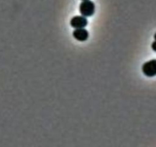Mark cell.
Listing matches in <instances>:
<instances>
[{"instance_id": "6", "label": "cell", "mask_w": 156, "mask_h": 147, "mask_svg": "<svg viewBox=\"0 0 156 147\" xmlns=\"http://www.w3.org/2000/svg\"><path fill=\"white\" fill-rule=\"evenodd\" d=\"M154 38H155V40L156 41V33L155 34V35H154Z\"/></svg>"}, {"instance_id": "3", "label": "cell", "mask_w": 156, "mask_h": 147, "mask_svg": "<svg viewBox=\"0 0 156 147\" xmlns=\"http://www.w3.org/2000/svg\"><path fill=\"white\" fill-rule=\"evenodd\" d=\"M88 24V21L84 16H75L70 21V25L74 28H84Z\"/></svg>"}, {"instance_id": "1", "label": "cell", "mask_w": 156, "mask_h": 147, "mask_svg": "<svg viewBox=\"0 0 156 147\" xmlns=\"http://www.w3.org/2000/svg\"><path fill=\"white\" fill-rule=\"evenodd\" d=\"M95 11V5L90 0L83 1L79 6V12L84 17H90L94 15Z\"/></svg>"}, {"instance_id": "2", "label": "cell", "mask_w": 156, "mask_h": 147, "mask_svg": "<svg viewBox=\"0 0 156 147\" xmlns=\"http://www.w3.org/2000/svg\"><path fill=\"white\" fill-rule=\"evenodd\" d=\"M142 70L145 76L148 77H153L156 76V59H152L146 63L142 67Z\"/></svg>"}, {"instance_id": "4", "label": "cell", "mask_w": 156, "mask_h": 147, "mask_svg": "<svg viewBox=\"0 0 156 147\" xmlns=\"http://www.w3.org/2000/svg\"><path fill=\"white\" fill-rule=\"evenodd\" d=\"M73 37L77 41L84 42L88 38V32L85 28H76L73 31Z\"/></svg>"}, {"instance_id": "5", "label": "cell", "mask_w": 156, "mask_h": 147, "mask_svg": "<svg viewBox=\"0 0 156 147\" xmlns=\"http://www.w3.org/2000/svg\"><path fill=\"white\" fill-rule=\"evenodd\" d=\"M152 49L154 50V51L156 52V41H154L152 44Z\"/></svg>"}, {"instance_id": "7", "label": "cell", "mask_w": 156, "mask_h": 147, "mask_svg": "<svg viewBox=\"0 0 156 147\" xmlns=\"http://www.w3.org/2000/svg\"><path fill=\"white\" fill-rule=\"evenodd\" d=\"M82 1H86V0H82Z\"/></svg>"}]
</instances>
